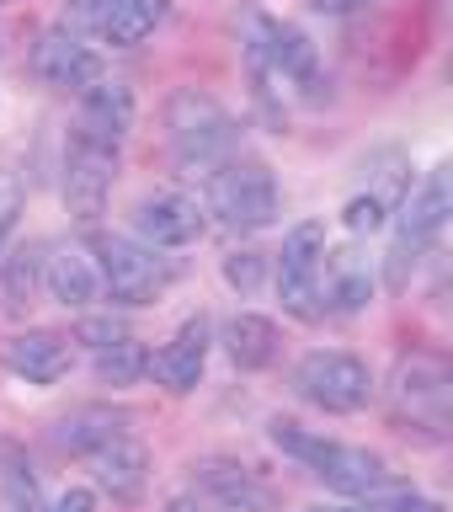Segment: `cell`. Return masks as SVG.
<instances>
[{"mask_svg":"<svg viewBox=\"0 0 453 512\" xmlns=\"http://www.w3.org/2000/svg\"><path fill=\"white\" fill-rule=\"evenodd\" d=\"M96 262H102V283L118 304H150L171 288V262L155 251L134 246L123 235H96Z\"/></svg>","mask_w":453,"mask_h":512,"instance_id":"5","label":"cell"},{"mask_svg":"<svg viewBox=\"0 0 453 512\" xmlns=\"http://www.w3.org/2000/svg\"><path fill=\"white\" fill-rule=\"evenodd\" d=\"M246 27H251L246 54H251L256 75L262 80H304V86H310L315 80V48L299 27L278 22V16H262V11H251Z\"/></svg>","mask_w":453,"mask_h":512,"instance_id":"7","label":"cell"},{"mask_svg":"<svg viewBox=\"0 0 453 512\" xmlns=\"http://www.w3.org/2000/svg\"><path fill=\"white\" fill-rule=\"evenodd\" d=\"M224 278H230L240 294H251V288L262 283V256H256V251H235L230 262H224Z\"/></svg>","mask_w":453,"mask_h":512,"instance_id":"27","label":"cell"},{"mask_svg":"<svg viewBox=\"0 0 453 512\" xmlns=\"http://www.w3.org/2000/svg\"><path fill=\"white\" fill-rule=\"evenodd\" d=\"M166 512H198V507H192V502H171Z\"/></svg>","mask_w":453,"mask_h":512,"instance_id":"34","label":"cell"},{"mask_svg":"<svg viewBox=\"0 0 453 512\" xmlns=\"http://www.w3.org/2000/svg\"><path fill=\"white\" fill-rule=\"evenodd\" d=\"M400 512H443V502H427V496H406Z\"/></svg>","mask_w":453,"mask_h":512,"instance_id":"32","label":"cell"},{"mask_svg":"<svg viewBox=\"0 0 453 512\" xmlns=\"http://www.w3.org/2000/svg\"><path fill=\"white\" fill-rule=\"evenodd\" d=\"M144 368H150V352L134 336H112L107 347H96V379L102 384H139Z\"/></svg>","mask_w":453,"mask_h":512,"instance_id":"23","label":"cell"},{"mask_svg":"<svg viewBox=\"0 0 453 512\" xmlns=\"http://www.w3.org/2000/svg\"><path fill=\"white\" fill-rule=\"evenodd\" d=\"M299 512H374V507H299Z\"/></svg>","mask_w":453,"mask_h":512,"instance_id":"33","label":"cell"},{"mask_svg":"<svg viewBox=\"0 0 453 512\" xmlns=\"http://www.w3.org/2000/svg\"><path fill=\"white\" fill-rule=\"evenodd\" d=\"M128 128H134V96H128V86H118V80H96L91 91H80V128H75V139H91V144L118 150Z\"/></svg>","mask_w":453,"mask_h":512,"instance_id":"11","label":"cell"},{"mask_svg":"<svg viewBox=\"0 0 453 512\" xmlns=\"http://www.w3.org/2000/svg\"><path fill=\"white\" fill-rule=\"evenodd\" d=\"M118 432H128V416L123 411L86 406V411H75V416H64V422H59V443L70 448V454H91L96 443L118 438Z\"/></svg>","mask_w":453,"mask_h":512,"instance_id":"22","label":"cell"},{"mask_svg":"<svg viewBox=\"0 0 453 512\" xmlns=\"http://www.w3.org/2000/svg\"><path fill=\"white\" fill-rule=\"evenodd\" d=\"M112 171H118V150L91 144V139L70 144V166H64V198H70V214H80V219L102 214L107 192H112Z\"/></svg>","mask_w":453,"mask_h":512,"instance_id":"9","label":"cell"},{"mask_svg":"<svg viewBox=\"0 0 453 512\" xmlns=\"http://www.w3.org/2000/svg\"><path fill=\"white\" fill-rule=\"evenodd\" d=\"M294 390L331 416H352V411L368 406V395H374V374H368V363L352 358V352L320 347V352H304L299 358Z\"/></svg>","mask_w":453,"mask_h":512,"instance_id":"3","label":"cell"},{"mask_svg":"<svg viewBox=\"0 0 453 512\" xmlns=\"http://www.w3.org/2000/svg\"><path fill=\"white\" fill-rule=\"evenodd\" d=\"M224 342H230L235 368H267L278 358V326H272L267 315H235Z\"/></svg>","mask_w":453,"mask_h":512,"instance_id":"21","label":"cell"},{"mask_svg":"<svg viewBox=\"0 0 453 512\" xmlns=\"http://www.w3.org/2000/svg\"><path fill=\"white\" fill-rule=\"evenodd\" d=\"M6 368L27 384H59L70 374V336L59 331H22L6 342Z\"/></svg>","mask_w":453,"mask_h":512,"instance_id":"16","label":"cell"},{"mask_svg":"<svg viewBox=\"0 0 453 512\" xmlns=\"http://www.w3.org/2000/svg\"><path fill=\"white\" fill-rule=\"evenodd\" d=\"M203 363H208V320L198 315V320H187V326H182V331H176L166 347L155 352L144 374H155V384H160V390H171V395H187L192 384H198Z\"/></svg>","mask_w":453,"mask_h":512,"instance_id":"12","label":"cell"},{"mask_svg":"<svg viewBox=\"0 0 453 512\" xmlns=\"http://www.w3.org/2000/svg\"><path fill=\"white\" fill-rule=\"evenodd\" d=\"M86 459L96 470V486H102L112 502H139L144 496V480H150V448L134 438V427L118 432V438H107V443H96Z\"/></svg>","mask_w":453,"mask_h":512,"instance_id":"10","label":"cell"},{"mask_svg":"<svg viewBox=\"0 0 453 512\" xmlns=\"http://www.w3.org/2000/svg\"><path fill=\"white\" fill-rule=\"evenodd\" d=\"M448 208H453V198H448V171L438 166L422 182V192H411V203L400 208V240H395V262L406 251H422L427 240H438V230L448 224Z\"/></svg>","mask_w":453,"mask_h":512,"instance_id":"15","label":"cell"},{"mask_svg":"<svg viewBox=\"0 0 453 512\" xmlns=\"http://www.w3.org/2000/svg\"><path fill=\"white\" fill-rule=\"evenodd\" d=\"M43 283H48V294H54L59 304H75V310L96 299V267L80 251H70V246L43 256Z\"/></svg>","mask_w":453,"mask_h":512,"instance_id":"20","label":"cell"},{"mask_svg":"<svg viewBox=\"0 0 453 512\" xmlns=\"http://www.w3.org/2000/svg\"><path fill=\"white\" fill-rule=\"evenodd\" d=\"M38 267H43L38 246L16 251L11 262H6V299H11V304H27V299H32V288H38Z\"/></svg>","mask_w":453,"mask_h":512,"instance_id":"25","label":"cell"},{"mask_svg":"<svg viewBox=\"0 0 453 512\" xmlns=\"http://www.w3.org/2000/svg\"><path fill=\"white\" fill-rule=\"evenodd\" d=\"M54 512H96V496H91L86 486H70V491L54 502Z\"/></svg>","mask_w":453,"mask_h":512,"instance_id":"29","label":"cell"},{"mask_svg":"<svg viewBox=\"0 0 453 512\" xmlns=\"http://www.w3.org/2000/svg\"><path fill=\"white\" fill-rule=\"evenodd\" d=\"M38 75L59 91H91L102 80V54L86 48L75 32H48L38 43Z\"/></svg>","mask_w":453,"mask_h":512,"instance_id":"13","label":"cell"},{"mask_svg":"<svg viewBox=\"0 0 453 512\" xmlns=\"http://www.w3.org/2000/svg\"><path fill=\"white\" fill-rule=\"evenodd\" d=\"M166 22V0H112V11L102 16V43H112V48H134V43H144L150 32Z\"/></svg>","mask_w":453,"mask_h":512,"instance_id":"19","label":"cell"},{"mask_svg":"<svg viewBox=\"0 0 453 512\" xmlns=\"http://www.w3.org/2000/svg\"><path fill=\"white\" fill-rule=\"evenodd\" d=\"M166 134H171V150L182 166H214V160L235 150V118L214 96H203L192 86L166 102Z\"/></svg>","mask_w":453,"mask_h":512,"instance_id":"2","label":"cell"},{"mask_svg":"<svg viewBox=\"0 0 453 512\" xmlns=\"http://www.w3.org/2000/svg\"><path fill=\"white\" fill-rule=\"evenodd\" d=\"M320 256H326V224L320 219H304L288 230L283 240V256H278V294L294 315L315 320L320 304H315V283H320Z\"/></svg>","mask_w":453,"mask_h":512,"instance_id":"8","label":"cell"},{"mask_svg":"<svg viewBox=\"0 0 453 512\" xmlns=\"http://www.w3.org/2000/svg\"><path fill=\"white\" fill-rule=\"evenodd\" d=\"M192 480H198L214 502L235 507V512H267L272 507V491L256 480L251 464H240V459H203L198 470H192Z\"/></svg>","mask_w":453,"mask_h":512,"instance_id":"17","label":"cell"},{"mask_svg":"<svg viewBox=\"0 0 453 512\" xmlns=\"http://www.w3.org/2000/svg\"><path fill=\"white\" fill-rule=\"evenodd\" d=\"M310 6L320 16H347V11H358V6H374V0H310Z\"/></svg>","mask_w":453,"mask_h":512,"instance_id":"31","label":"cell"},{"mask_svg":"<svg viewBox=\"0 0 453 512\" xmlns=\"http://www.w3.org/2000/svg\"><path fill=\"white\" fill-rule=\"evenodd\" d=\"M272 443H278L283 454L304 459L331 491H347V496L390 491V470H384V459L368 454V448H352V443H336V438H315V432H304L299 422H272Z\"/></svg>","mask_w":453,"mask_h":512,"instance_id":"1","label":"cell"},{"mask_svg":"<svg viewBox=\"0 0 453 512\" xmlns=\"http://www.w3.org/2000/svg\"><path fill=\"white\" fill-rule=\"evenodd\" d=\"M368 267L358 262L352 251H326L320 256V283H315V299H326L331 310H358L368 304Z\"/></svg>","mask_w":453,"mask_h":512,"instance_id":"18","label":"cell"},{"mask_svg":"<svg viewBox=\"0 0 453 512\" xmlns=\"http://www.w3.org/2000/svg\"><path fill=\"white\" fill-rule=\"evenodd\" d=\"M384 214H390V203L384 198H352L347 203V230H358V235H374V230H384Z\"/></svg>","mask_w":453,"mask_h":512,"instance_id":"26","label":"cell"},{"mask_svg":"<svg viewBox=\"0 0 453 512\" xmlns=\"http://www.w3.org/2000/svg\"><path fill=\"white\" fill-rule=\"evenodd\" d=\"M139 235L155 246H192L203 235V203L187 192H155L139 203Z\"/></svg>","mask_w":453,"mask_h":512,"instance_id":"14","label":"cell"},{"mask_svg":"<svg viewBox=\"0 0 453 512\" xmlns=\"http://www.w3.org/2000/svg\"><path fill=\"white\" fill-rule=\"evenodd\" d=\"M0 486H6V507L11 512H48L38 480H32V470L11 454V448H6V464H0Z\"/></svg>","mask_w":453,"mask_h":512,"instance_id":"24","label":"cell"},{"mask_svg":"<svg viewBox=\"0 0 453 512\" xmlns=\"http://www.w3.org/2000/svg\"><path fill=\"white\" fill-rule=\"evenodd\" d=\"M208 203L235 230H267L278 219V182L262 160H230L208 176Z\"/></svg>","mask_w":453,"mask_h":512,"instance_id":"4","label":"cell"},{"mask_svg":"<svg viewBox=\"0 0 453 512\" xmlns=\"http://www.w3.org/2000/svg\"><path fill=\"white\" fill-rule=\"evenodd\" d=\"M16 214H22V182L11 171H0V235L16 224Z\"/></svg>","mask_w":453,"mask_h":512,"instance_id":"28","label":"cell"},{"mask_svg":"<svg viewBox=\"0 0 453 512\" xmlns=\"http://www.w3.org/2000/svg\"><path fill=\"white\" fill-rule=\"evenodd\" d=\"M107 11H112V0H75V16H80V22H91V27H102Z\"/></svg>","mask_w":453,"mask_h":512,"instance_id":"30","label":"cell"},{"mask_svg":"<svg viewBox=\"0 0 453 512\" xmlns=\"http://www.w3.org/2000/svg\"><path fill=\"white\" fill-rule=\"evenodd\" d=\"M390 395H395V422H406V432L422 427L427 438H443V427H448V368L438 358H427V352L400 358Z\"/></svg>","mask_w":453,"mask_h":512,"instance_id":"6","label":"cell"}]
</instances>
